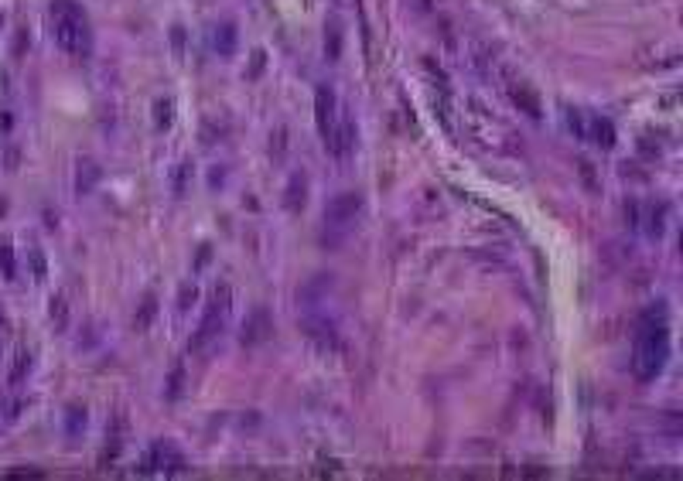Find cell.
Here are the masks:
<instances>
[{
    "mask_svg": "<svg viewBox=\"0 0 683 481\" xmlns=\"http://www.w3.org/2000/svg\"><path fill=\"white\" fill-rule=\"evenodd\" d=\"M666 359H670L666 307L656 304V307H645L643 318H639V331H636V359H632L636 379H639V382H652V379L663 372Z\"/></svg>",
    "mask_w": 683,
    "mask_h": 481,
    "instance_id": "obj_1",
    "label": "cell"
},
{
    "mask_svg": "<svg viewBox=\"0 0 683 481\" xmlns=\"http://www.w3.org/2000/svg\"><path fill=\"white\" fill-rule=\"evenodd\" d=\"M48 17H51V38L55 44L72 55V58H89L92 51V28H89V17L76 0H51L48 7Z\"/></svg>",
    "mask_w": 683,
    "mask_h": 481,
    "instance_id": "obj_2",
    "label": "cell"
},
{
    "mask_svg": "<svg viewBox=\"0 0 683 481\" xmlns=\"http://www.w3.org/2000/svg\"><path fill=\"white\" fill-rule=\"evenodd\" d=\"M362 212L359 192H342L324 205V246H338Z\"/></svg>",
    "mask_w": 683,
    "mask_h": 481,
    "instance_id": "obj_3",
    "label": "cell"
},
{
    "mask_svg": "<svg viewBox=\"0 0 683 481\" xmlns=\"http://www.w3.org/2000/svg\"><path fill=\"white\" fill-rule=\"evenodd\" d=\"M229 301H233V290H229V283H219L215 290H212V297H208V304H205V314L199 321V331L192 335V352H201L219 331H222V324H226V314H229Z\"/></svg>",
    "mask_w": 683,
    "mask_h": 481,
    "instance_id": "obj_4",
    "label": "cell"
},
{
    "mask_svg": "<svg viewBox=\"0 0 683 481\" xmlns=\"http://www.w3.org/2000/svg\"><path fill=\"white\" fill-rule=\"evenodd\" d=\"M315 123H318V133H322L324 147L335 133V123H338V99H335V89L331 85H318L315 89Z\"/></svg>",
    "mask_w": 683,
    "mask_h": 481,
    "instance_id": "obj_5",
    "label": "cell"
},
{
    "mask_svg": "<svg viewBox=\"0 0 683 481\" xmlns=\"http://www.w3.org/2000/svg\"><path fill=\"white\" fill-rule=\"evenodd\" d=\"M185 468V457L171 447V444H151V450L140 457V471L144 475H151V471H181Z\"/></svg>",
    "mask_w": 683,
    "mask_h": 481,
    "instance_id": "obj_6",
    "label": "cell"
},
{
    "mask_svg": "<svg viewBox=\"0 0 683 481\" xmlns=\"http://www.w3.org/2000/svg\"><path fill=\"white\" fill-rule=\"evenodd\" d=\"M274 331V321L267 314V307H253L249 318L242 321V331H240V341L242 345H263Z\"/></svg>",
    "mask_w": 683,
    "mask_h": 481,
    "instance_id": "obj_7",
    "label": "cell"
},
{
    "mask_svg": "<svg viewBox=\"0 0 683 481\" xmlns=\"http://www.w3.org/2000/svg\"><path fill=\"white\" fill-rule=\"evenodd\" d=\"M301 331H304L315 345H322V348H335V341H338L335 321L322 318V314H315V311H308V314L301 318Z\"/></svg>",
    "mask_w": 683,
    "mask_h": 481,
    "instance_id": "obj_8",
    "label": "cell"
},
{
    "mask_svg": "<svg viewBox=\"0 0 683 481\" xmlns=\"http://www.w3.org/2000/svg\"><path fill=\"white\" fill-rule=\"evenodd\" d=\"M331 283H335V280H331V273H315L311 280L297 290V304H301L304 311H318V304L328 297Z\"/></svg>",
    "mask_w": 683,
    "mask_h": 481,
    "instance_id": "obj_9",
    "label": "cell"
},
{
    "mask_svg": "<svg viewBox=\"0 0 683 481\" xmlns=\"http://www.w3.org/2000/svg\"><path fill=\"white\" fill-rule=\"evenodd\" d=\"M352 147H356V120H352V117H338L335 133H331V140H328V151H331L338 160H345L352 154Z\"/></svg>",
    "mask_w": 683,
    "mask_h": 481,
    "instance_id": "obj_10",
    "label": "cell"
},
{
    "mask_svg": "<svg viewBox=\"0 0 683 481\" xmlns=\"http://www.w3.org/2000/svg\"><path fill=\"white\" fill-rule=\"evenodd\" d=\"M509 99H513V106H520V113H526L529 120H540V117H543V110H540V99H536V92H533L529 85L513 82V85H509Z\"/></svg>",
    "mask_w": 683,
    "mask_h": 481,
    "instance_id": "obj_11",
    "label": "cell"
},
{
    "mask_svg": "<svg viewBox=\"0 0 683 481\" xmlns=\"http://www.w3.org/2000/svg\"><path fill=\"white\" fill-rule=\"evenodd\" d=\"M304 201H308V174L294 171L287 181V192H283V205H287V212H301Z\"/></svg>",
    "mask_w": 683,
    "mask_h": 481,
    "instance_id": "obj_12",
    "label": "cell"
},
{
    "mask_svg": "<svg viewBox=\"0 0 683 481\" xmlns=\"http://www.w3.org/2000/svg\"><path fill=\"white\" fill-rule=\"evenodd\" d=\"M584 140H591V144H598V147H615V123L604 120V117H595V120L588 123V133H584Z\"/></svg>",
    "mask_w": 683,
    "mask_h": 481,
    "instance_id": "obj_13",
    "label": "cell"
},
{
    "mask_svg": "<svg viewBox=\"0 0 683 481\" xmlns=\"http://www.w3.org/2000/svg\"><path fill=\"white\" fill-rule=\"evenodd\" d=\"M236 38H240L236 24H233V21H222V24L215 28V35H212V48H215L222 58H229V55L236 51Z\"/></svg>",
    "mask_w": 683,
    "mask_h": 481,
    "instance_id": "obj_14",
    "label": "cell"
},
{
    "mask_svg": "<svg viewBox=\"0 0 683 481\" xmlns=\"http://www.w3.org/2000/svg\"><path fill=\"white\" fill-rule=\"evenodd\" d=\"M85 406L79 403H72V406H65V434H69V441H76L82 437V430H85Z\"/></svg>",
    "mask_w": 683,
    "mask_h": 481,
    "instance_id": "obj_15",
    "label": "cell"
},
{
    "mask_svg": "<svg viewBox=\"0 0 683 481\" xmlns=\"http://www.w3.org/2000/svg\"><path fill=\"white\" fill-rule=\"evenodd\" d=\"M28 372H31V352L28 348H17V355L10 362V372H7V382L10 386H21L28 379Z\"/></svg>",
    "mask_w": 683,
    "mask_h": 481,
    "instance_id": "obj_16",
    "label": "cell"
},
{
    "mask_svg": "<svg viewBox=\"0 0 683 481\" xmlns=\"http://www.w3.org/2000/svg\"><path fill=\"white\" fill-rule=\"evenodd\" d=\"M96 181H99V167H96V160H79L76 192H79V195H89V192L96 188Z\"/></svg>",
    "mask_w": 683,
    "mask_h": 481,
    "instance_id": "obj_17",
    "label": "cell"
},
{
    "mask_svg": "<svg viewBox=\"0 0 683 481\" xmlns=\"http://www.w3.org/2000/svg\"><path fill=\"white\" fill-rule=\"evenodd\" d=\"M338 55H342V31L331 21V24H324V58L328 62H338Z\"/></svg>",
    "mask_w": 683,
    "mask_h": 481,
    "instance_id": "obj_18",
    "label": "cell"
},
{
    "mask_svg": "<svg viewBox=\"0 0 683 481\" xmlns=\"http://www.w3.org/2000/svg\"><path fill=\"white\" fill-rule=\"evenodd\" d=\"M663 229H666V205H652V208H649V219H645V233H649L652 239H659Z\"/></svg>",
    "mask_w": 683,
    "mask_h": 481,
    "instance_id": "obj_19",
    "label": "cell"
},
{
    "mask_svg": "<svg viewBox=\"0 0 683 481\" xmlns=\"http://www.w3.org/2000/svg\"><path fill=\"white\" fill-rule=\"evenodd\" d=\"M48 318H51V324L62 331L65 324H69V304H65V297L62 294H55L51 297V307H48Z\"/></svg>",
    "mask_w": 683,
    "mask_h": 481,
    "instance_id": "obj_20",
    "label": "cell"
},
{
    "mask_svg": "<svg viewBox=\"0 0 683 481\" xmlns=\"http://www.w3.org/2000/svg\"><path fill=\"white\" fill-rule=\"evenodd\" d=\"M154 314H158V297H154V294H147V297H144V304H140V314L133 318V328H137V331H144V328L151 324Z\"/></svg>",
    "mask_w": 683,
    "mask_h": 481,
    "instance_id": "obj_21",
    "label": "cell"
},
{
    "mask_svg": "<svg viewBox=\"0 0 683 481\" xmlns=\"http://www.w3.org/2000/svg\"><path fill=\"white\" fill-rule=\"evenodd\" d=\"M0 273H3V280H14V273H17V267H14V249H10V242L0 239Z\"/></svg>",
    "mask_w": 683,
    "mask_h": 481,
    "instance_id": "obj_22",
    "label": "cell"
},
{
    "mask_svg": "<svg viewBox=\"0 0 683 481\" xmlns=\"http://www.w3.org/2000/svg\"><path fill=\"white\" fill-rule=\"evenodd\" d=\"M567 130H570L577 140H584V133H588V123H584V113H581V110H567Z\"/></svg>",
    "mask_w": 683,
    "mask_h": 481,
    "instance_id": "obj_23",
    "label": "cell"
},
{
    "mask_svg": "<svg viewBox=\"0 0 683 481\" xmlns=\"http://www.w3.org/2000/svg\"><path fill=\"white\" fill-rule=\"evenodd\" d=\"M28 256H31V273H35V280H44V277H48V267H44L41 249H38V246H31V249H28Z\"/></svg>",
    "mask_w": 683,
    "mask_h": 481,
    "instance_id": "obj_24",
    "label": "cell"
},
{
    "mask_svg": "<svg viewBox=\"0 0 683 481\" xmlns=\"http://www.w3.org/2000/svg\"><path fill=\"white\" fill-rule=\"evenodd\" d=\"M181 382H185V369L174 365V372H171V379H167V400H178V396H181Z\"/></svg>",
    "mask_w": 683,
    "mask_h": 481,
    "instance_id": "obj_25",
    "label": "cell"
},
{
    "mask_svg": "<svg viewBox=\"0 0 683 481\" xmlns=\"http://www.w3.org/2000/svg\"><path fill=\"white\" fill-rule=\"evenodd\" d=\"M154 123H158V126H171V103H167V99H158V106H154Z\"/></svg>",
    "mask_w": 683,
    "mask_h": 481,
    "instance_id": "obj_26",
    "label": "cell"
},
{
    "mask_svg": "<svg viewBox=\"0 0 683 481\" xmlns=\"http://www.w3.org/2000/svg\"><path fill=\"white\" fill-rule=\"evenodd\" d=\"M188 174H192V164H188V160H181V164H178V178H174V192H178V195L185 192V185H188Z\"/></svg>",
    "mask_w": 683,
    "mask_h": 481,
    "instance_id": "obj_27",
    "label": "cell"
},
{
    "mask_svg": "<svg viewBox=\"0 0 683 481\" xmlns=\"http://www.w3.org/2000/svg\"><path fill=\"white\" fill-rule=\"evenodd\" d=\"M195 297H199L195 283H185V287H181V294H178V307H181V311H188V304H192Z\"/></svg>",
    "mask_w": 683,
    "mask_h": 481,
    "instance_id": "obj_28",
    "label": "cell"
},
{
    "mask_svg": "<svg viewBox=\"0 0 683 481\" xmlns=\"http://www.w3.org/2000/svg\"><path fill=\"white\" fill-rule=\"evenodd\" d=\"M622 212H625V226H629V229H636V226H639V201H625V208H622Z\"/></svg>",
    "mask_w": 683,
    "mask_h": 481,
    "instance_id": "obj_29",
    "label": "cell"
},
{
    "mask_svg": "<svg viewBox=\"0 0 683 481\" xmlns=\"http://www.w3.org/2000/svg\"><path fill=\"white\" fill-rule=\"evenodd\" d=\"M577 167H581V178H584V185H588V188L595 192V188H598V181H595V167H591L588 160H581Z\"/></svg>",
    "mask_w": 683,
    "mask_h": 481,
    "instance_id": "obj_30",
    "label": "cell"
},
{
    "mask_svg": "<svg viewBox=\"0 0 683 481\" xmlns=\"http://www.w3.org/2000/svg\"><path fill=\"white\" fill-rule=\"evenodd\" d=\"M263 62H267V51H256V55H253V65H249V79H256V76H260Z\"/></svg>",
    "mask_w": 683,
    "mask_h": 481,
    "instance_id": "obj_31",
    "label": "cell"
},
{
    "mask_svg": "<svg viewBox=\"0 0 683 481\" xmlns=\"http://www.w3.org/2000/svg\"><path fill=\"white\" fill-rule=\"evenodd\" d=\"M171 41H174V51L181 55V44H185V28H181V24L171 28Z\"/></svg>",
    "mask_w": 683,
    "mask_h": 481,
    "instance_id": "obj_32",
    "label": "cell"
},
{
    "mask_svg": "<svg viewBox=\"0 0 683 481\" xmlns=\"http://www.w3.org/2000/svg\"><path fill=\"white\" fill-rule=\"evenodd\" d=\"M3 410H7V396L0 393V413H3Z\"/></svg>",
    "mask_w": 683,
    "mask_h": 481,
    "instance_id": "obj_33",
    "label": "cell"
},
{
    "mask_svg": "<svg viewBox=\"0 0 683 481\" xmlns=\"http://www.w3.org/2000/svg\"><path fill=\"white\" fill-rule=\"evenodd\" d=\"M0 324H7V318H3V311H0Z\"/></svg>",
    "mask_w": 683,
    "mask_h": 481,
    "instance_id": "obj_34",
    "label": "cell"
},
{
    "mask_svg": "<svg viewBox=\"0 0 683 481\" xmlns=\"http://www.w3.org/2000/svg\"><path fill=\"white\" fill-rule=\"evenodd\" d=\"M0 24H3V17H0Z\"/></svg>",
    "mask_w": 683,
    "mask_h": 481,
    "instance_id": "obj_35",
    "label": "cell"
}]
</instances>
